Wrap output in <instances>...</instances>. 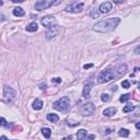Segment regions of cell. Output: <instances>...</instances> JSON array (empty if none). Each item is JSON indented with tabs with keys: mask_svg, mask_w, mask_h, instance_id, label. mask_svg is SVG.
Here are the masks:
<instances>
[{
	"mask_svg": "<svg viewBox=\"0 0 140 140\" xmlns=\"http://www.w3.org/2000/svg\"><path fill=\"white\" fill-rule=\"evenodd\" d=\"M7 125V121L5 119V117H1V126H6Z\"/></svg>",
	"mask_w": 140,
	"mask_h": 140,
	"instance_id": "29",
	"label": "cell"
},
{
	"mask_svg": "<svg viewBox=\"0 0 140 140\" xmlns=\"http://www.w3.org/2000/svg\"><path fill=\"white\" fill-rule=\"evenodd\" d=\"M83 2H71L70 5L66 7V11L67 12H73V13H78L81 12L83 9Z\"/></svg>",
	"mask_w": 140,
	"mask_h": 140,
	"instance_id": "5",
	"label": "cell"
},
{
	"mask_svg": "<svg viewBox=\"0 0 140 140\" xmlns=\"http://www.w3.org/2000/svg\"><path fill=\"white\" fill-rule=\"evenodd\" d=\"M117 78V75H116V70L114 68V70L112 69H105L97 77V82L99 83H105V82H108V81L113 80Z\"/></svg>",
	"mask_w": 140,
	"mask_h": 140,
	"instance_id": "2",
	"label": "cell"
},
{
	"mask_svg": "<svg viewBox=\"0 0 140 140\" xmlns=\"http://www.w3.org/2000/svg\"><path fill=\"white\" fill-rule=\"evenodd\" d=\"M135 54H136V55H140V45H138V46L135 48Z\"/></svg>",
	"mask_w": 140,
	"mask_h": 140,
	"instance_id": "26",
	"label": "cell"
},
{
	"mask_svg": "<svg viewBox=\"0 0 140 140\" xmlns=\"http://www.w3.org/2000/svg\"><path fill=\"white\" fill-rule=\"evenodd\" d=\"M59 117H58L56 114H48L47 115V120H49L50 123H57Z\"/></svg>",
	"mask_w": 140,
	"mask_h": 140,
	"instance_id": "17",
	"label": "cell"
},
{
	"mask_svg": "<svg viewBox=\"0 0 140 140\" xmlns=\"http://www.w3.org/2000/svg\"><path fill=\"white\" fill-rule=\"evenodd\" d=\"M42 134L44 135V137L45 138H50V136H51V130L49 129V128H43L42 129Z\"/></svg>",
	"mask_w": 140,
	"mask_h": 140,
	"instance_id": "18",
	"label": "cell"
},
{
	"mask_svg": "<svg viewBox=\"0 0 140 140\" xmlns=\"http://www.w3.org/2000/svg\"><path fill=\"white\" fill-rule=\"evenodd\" d=\"M55 3H57V2H54L53 0H39V1L35 2V9L37 11H40L43 9L49 8V7L55 5Z\"/></svg>",
	"mask_w": 140,
	"mask_h": 140,
	"instance_id": "7",
	"label": "cell"
},
{
	"mask_svg": "<svg viewBox=\"0 0 140 140\" xmlns=\"http://www.w3.org/2000/svg\"><path fill=\"white\" fill-rule=\"evenodd\" d=\"M51 81L55 83H60L61 82V79L60 78H55V79H51Z\"/></svg>",
	"mask_w": 140,
	"mask_h": 140,
	"instance_id": "27",
	"label": "cell"
},
{
	"mask_svg": "<svg viewBox=\"0 0 140 140\" xmlns=\"http://www.w3.org/2000/svg\"><path fill=\"white\" fill-rule=\"evenodd\" d=\"M138 88H139V90H140V82L138 83Z\"/></svg>",
	"mask_w": 140,
	"mask_h": 140,
	"instance_id": "35",
	"label": "cell"
},
{
	"mask_svg": "<svg viewBox=\"0 0 140 140\" xmlns=\"http://www.w3.org/2000/svg\"><path fill=\"white\" fill-rule=\"evenodd\" d=\"M26 31L27 32H35L37 31V23L36 22H32L26 26Z\"/></svg>",
	"mask_w": 140,
	"mask_h": 140,
	"instance_id": "16",
	"label": "cell"
},
{
	"mask_svg": "<svg viewBox=\"0 0 140 140\" xmlns=\"http://www.w3.org/2000/svg\"><path fill=\"white\" fill-rule=\"evenodd\" d=\"M43 105H44V103H43V101H40V100H35L34 102H33V108L36 109V110L42 109Z\"/></svg>",
	"mask_w": 140,
	"mask_h": 140,
	"instance_id": "14",
	"label": "cell"
},
{
	"mask_svg": "<svg viewBox=\"0 0 140 140\" xmlns=\"http://www.w3.org/2000/svg\"><path fill=\"white\" fill-rule=\"evenodd\" d=\"M40 89H42V90H45V89H46V84H45V83L42 84V86H40Z\"/></svg>",
	"mask_w": 140,
	"mask_h": 140,
	"instance_id": "32",
	"label": "cell"
},
{
	"mask_svg": "<svg viewBox=\"0 0 140 140\" xmlns=\"http://www.w3.org/2000/svg\"><path fill=\"white\" fill-rule=\"evenodd\" d=\"M118 135L120 137H128V136H129V130L125 129V128H121V129L118 131Z\"/></svg>",
	"mask_w": 140,
	"mask_h": 140,
	"instance_id": "20",
	"label": "cell"
},
{
	"mask_svg": "<svg viewBox=\"0 0 140 140\" xmlns=\"http://www.w3.org/2000/svg\"><path fill=\"white\" fill-rule=\"evenodd\" d=\"M101 99H102V101H103V102H108V101L110 100L109 95H108V94H105V93H103V94H102Z\"/></svg>",
	"mask_w": 140,
	"mask_h": 140,
	"instance_id": "24",
	"label": "cell"
},
{
	"mask_svg": "<svg viewBox=\"0 0 140 140\" xmlns=\"http://www.w3.org/2000/svg\"><path fill=\"white\" fill-rule=\"evenodd\" d=\"M92 87H93V83H92V82H89V83H87L86 86H84L83 91H82V96L83 97H88V96H89Z\"/></svg>",
	"mask_w": 140,
	"mask_h": 140,
	"instance_id": "11",
	"label": "cell"
},
{
	"mask_svg": "<svg viewBox=\"0 0 140 140\" xmlns=\"http://www.w3.org/2000/svg\"><path fill=\"white\" fill-rule=\"evenodd\" d=\"M112 2H109V1H105V2H103L102 5L100 6V8H99V10H100V12L101 13H108L110 10H112Z\"/></svg>",
	"mask_w": 140,
	"mask_h": 140,
	"instance_id": "10",
	"label": "cell"
},
{
	"mask_svg": "<svg viewBox=\"0 0 140 140\" xmlns=\"http://www.w3.org/2000/svg\"><path fill=\"white\" fill-rule=\"evenodd\" d=\"M87 130L86 129H80L78 132H77V139L78 140H84L87 137Z\"/></svg>",
	"mask_w": 140,
	"mask_h": 140,
	"instance_id": "15",
	"label": "cell"
},
{
	"mask_svg": "<svg viewBox=\"0 0 140 140\" xmlns=\"http://www.w3.org/2000/svg\"><path fill=\"white\" fill-rule=\"evenodd\" d=\"M136 128H137V129H139V130H140V121H138V123L136 124Z\"/></svg>",
	"mask_w": 140,
	"mask_h": 140,
	"instance_id": "30",
	"label": "cell"
},
{
	"mask_svg": "<svg viewBox=\"0 0 140 140\" xmlns=\"http://www.w3.org/2000/svg\"><path fill=\"white\" fill-rule=\"evenodd\" d=\"M120 22L119 18H109V19L97 22L93 26V30L99 33H109L114 31Z\"/></svg>",
	"mask_w": 140,
	"mask_h": 140,
	"instance_id": "1",
	"label": "cell"
},
{
	"mask_svg": "<svg viewBox=\"0 0 140 140\" xmlns=\"http://www.w3.org/2000/svg\"><path fill=\"white\" fill-rule=\"evenodd\" d=\"M60 31V29L57 26H53V27H49V29H47L46 30V33H45V35H46V38L47 39H51V38H54L55 36H56L58 33H59Z\"/></svg>",
	"mask_w": 140,
	"mask_h": 140,
	"instance_id": "9",
	"label": "cell"
},
{
	"mask_svg": "<svg viewBox=\"0 0 140 140\" xmlns=\"http://www.w3.org/2000/svg\"><path fill=\"white\" fill-rule=\"evenodd\" d=\"M71 136H68V137H66V138H62V140H71Z\"/></svg>",
	"mask_w": 140,
	"mask_h": 140,
	"instance_id": "31",
	"label": "cell"
},
{
	"mask_svg": "<svg viewBox=\"0 0 140 140\" xmlns=\"http://www.w3.org/2000/svg\"><path fill=\"white\" fill-rule=\"evenodd\" d=\"M130 96H131V95H130L129 93H127V94H123V95H121V96L119 97V101H120V102H127V101L130 99Z\"/></svg>",
	"mask_w": 140,
	"mask_h": 140,
	"instance_id": "22",
	"label": "cell"
},
{
	"mask_svg": "<svg viewBox=\"0 0 140 140\" xmlns=\"http://www.w3.org/2000/svg\"><path fill=\"white\" fill-rule=\"evenodd\" d=\"M95 110V106L93 103H86L82 105V107L80 108V114L82 116H89L91 114H93Z\"/></svg>",
	"mask_w": 140,
	"mask_h": 140,
	"instance_id": "4",
	"label": "cell"
},
{
	"mask_svg": "<svg viewBox=\"0 0 140 140\" xmlns=\"http://www.w3.org/2000/svg\"><path fill=\"white\" fill-rule=\"evenodd\" d=\"M14 95H16V92L12 88L10 87H6L5 90H3V99H5L6 102H11L13 100Z\"/></svg>",
	"mask_w": 140,
	"mask_h": 140,
	"instance_id": "8",
	"label": "cell"
},
{
	"mask_svg": "<svg viewBox=\"0 0 140 140\" xmlns=\"http://www.w3.org/2000/svg\"><path fill=\"white\" fill-rule=\"evenodd\" d=\"M91 67H93V64H87V65L83 66L84 69H89V68H91Z\"/></svg>",
	"mask_w": 140,
	"mask_h": 140,
	"instance_id": "28",
	"label": "cell"
},
{
	"mask_svg": "<svg viewBox=\"0 0 140 140\" xmlns=\"http://www.w3.org/2000/svg\"><path fill=\"white\" fill-rule=\"evenodd\" d=\"M90 17L92 18V19H96V18H99V17H100V10L93 9L90 12Z\"/></svg>",
	"mask_w": 140,
	"mask_h": 140,
	"instance_id": "19",
	"label": "cell"
},
{
	"mask_svg": "<svg viewBox=\"0 0 140 140\" xmlns=\"http://www.w3.org/2000/svg\"><path fill=\"white\" fill-rule=\"evenodd\" d=\"M40 23H42L44 26H46L47 29H49V27L56 26L57 20H56V18L53 16H47V17H44L43 19L40 20Z\"/></svg>",
	"mask_w": 140,
	"mask_h": 140,
	"instance_id": "6",
	"label": "cell"
},
{
	"mask_svg": "<svg viewBox=\"0 0 140 140\" xmlns=\"http://www.w3.org/2000/svg\"><path fill=\"white\" fill-rule=\"evenodd\" d=\"M54 108L57 110H67L70 106V99L68 96H62L53 104Z\"/></svg>",
	"mask_w": 140,
	"mask_h": 140,
	"instance_id": "3",
	"label": "cell"
},
{
	"mask_svg": "<svg viewBox=\"0 0 140 140\" xmlns=\"http://www.w3.org/2000/svg\"><path fill=\"white\" fill-rule=\"evenodd\" d=\"M121 87H123L124 89H128V88L130 87V83H129V81H128V80H124L123 82H121Z\"/></svg>",
	"mask_w": 140,
	"mask_h": 140,
	"instance_id": "23",
	"label": "cell"
},
{
	"mask_svg": "<svg viewBox=\"0 0 140 140\" xmlns=\"http://www.w3.org/2000/svg\"><path fill=\"white\" fill-rule=\"evenodd\" d=\"M94 138H95L94 135H87V137L84 140H91V139H94Z\"/></svg>",
	"mask_w": 140,
	"mask_h": 140,
	"instance_id": "25",
	"label": "cell"
},
{
	"mask_svg": "<svg viewBox=\"0 0 140 140\" xmlns=\"http://www.w3.org/2000/svg\"><path fill=\"white\" fill-rule=\"evenodd\" d=\"M25 14L24 12V10L21 8V7H17V8H14L13 9V16H16V17H23Z\"/></svg>",
	"mask_w": 140,
	"mask_h": 140,
	"instance_id": "13",
	"label": "cell"
},
{
	"mask_svg": "<svg viewBox=\"0 0 140 140\" xmlns=\"http://www.w3.org/2000/svg\"><path fill=\"white\" fill-rule=\"evenodd\" d=\"M135 109V106L134 105H131V104H128V105H126L125 107L123 108V112L124 113H129V112H131V110H134Z\"/></svg>",
	"mask_w": 140,
	"mask_h": 140,
	"instance_id": "21",
	"label": "cell"
},
{
	"mask_svg": "<svg viewBox=\"0 0 140 140\" xmlns=\"http://www.w3.org/2000/svg\"><path fill=\"white\" fill-rule=\"evenodd\" d=\"M112 91H117V87H116V86L112 87Z\"/></svg>",
	"mask_w": 140,
	"mask_h": 140,
	"instance_id": "33",
	"label": "cell"
},
{
	"mask_svg": "<svg viewBox=\"0 0 140 140\" xmlns=\"http://www.w3.org/2000/svg\"><path fill=\"white\" fill-rule=\"evenodd\" d=\"M0 140H8V139H7V137H5V136H1V138H0Z\"/></svg>",
	"mask_w": 140,
	"mask_h": 140,
	"instance_id": "34",
	"label": "cell"
},
{
	"mask_svg": "<svg viewBox=\"0 0 140 140\" xmlns=\"http://www.w3.org/2000/svg\"><path fill=\"white\" fill-rule=\"evenodd\" d=\"M103 114H104V116H106V117H110V116H113L114 114H116V108L115 107H108L103 112Z\"/></svg>",
	"mask_w": 140,
	"mask_h": 140,
	"instance_id": "12",
	"label": "cell"
}]
</instances>
